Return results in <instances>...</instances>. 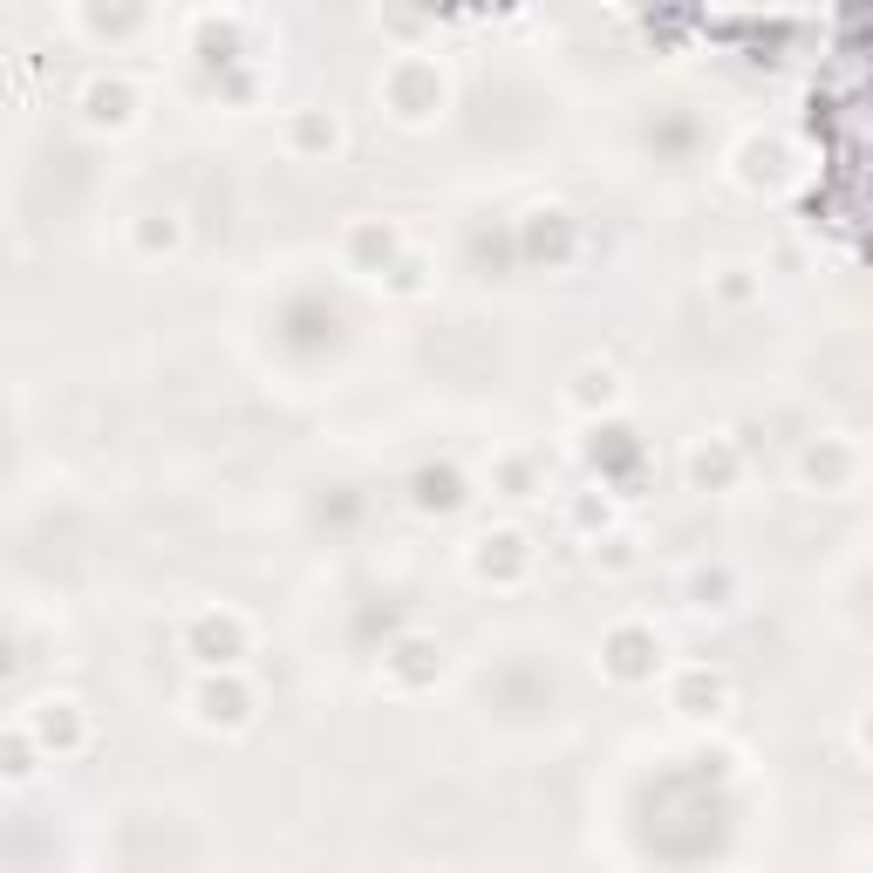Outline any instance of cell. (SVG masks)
I'll return each mask as SVG.
<instances>
[{"label": "cell", "mask_w": 873, "mask_h": 873, "mask_svg": "<svg viewBox=\"0 0 873 873\" xmlns=\"http://www.w3.org/2000/svg\"><path fill=\"white\" fill-rule=\"evenodd\" d=\"M846 471H853V451H839V444H826V451L812 457V478H819V485H839Z\"/></svg>", "instance_id": "cell-1"}]
</instances>
